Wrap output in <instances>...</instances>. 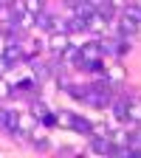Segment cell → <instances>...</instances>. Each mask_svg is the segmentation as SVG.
Listing matches in <instances>:
<instances>
[{
  "label": "cell",
  "instance_id": "7",
  "mask_svg": "<svg viewBox=\"0 0 141 158\" xmlns=\"http://www.w3.org/2000/svg\"><path fill=\"white\" fill-rule=\"evenodd\" d=\"M17 127L28 135L31 130H37V116H34L31 110H28V113H17Z\"/></svg>",
  "mask_w": 141,
  "mask_h": 158
},
{
  "label": "cell",
  "instance_id": "2",
  "mask_svg": "<svg viewBox=\"0 0 141 158\" xmlns=\"http://www.w3.org/2000/svg\"><path fill=\"white\" fill-rule=\"evenodd\" d=\"M124 124H141V96L127 93V122Z\"/></svg>",
  "mask_w": 141,
  "mask_h": 158
},
{
  "label": "cell",
  "instance_id": "3",
  "mask_svg": "<svg viewBox=\"0 0 141 158\" xmlns=\"http://www.w3.org/2000/svg\"><path fill=\"white\" fill-rule=\"evenodd\" d=\"M113 23V20H107L102 11H93L90 17H88V31L90 34H96V37H102V34H107V26Z\"/></svg>",
  "mask_w": 141,
  "mask_h": 158
},
{
  "label": "cell",
  "instance_id": "9",
  "mask_svg": "<svg viewBox=\"0 0 141 158\" xmlns=\"http://www.w3.org/2000/svg\"><path fill=\"white\" fill-rule=\"evenodd\" d=\"M71 127H73L76 133H85V135H90V122H88V118H82V116H76V113H73V122H71Z\"/></svg>",
  "mask_w": 141,
  "mask_h": 158
},
{
  "label": "cell",
  "instance_id": "11",
  "mask_svg": "<svg viewBox=\"0 0 141 158\" xmlns=\"http://www.w3.org/2000/svg\"><path fill=\"white\" fill-rule=\"evenodd\" d=\"M71 122H73V113H71V110H59V113H56V124L71 127Z\"/></svg>",
  "mask_w": 141,
  "mask_h": 158
},
{
  "label": "cell",
  "instance_id": "14",
  "mask_svg": "<svg viewBox=\"0 0 141 158\" xmlns=\"http://www.w3.org/2000/svg\"><path fill=\"white\" fill-rule=\"evenodd\" d=\"M59 152H65V155H76V152H82L79 147H59Z\"/></svg>",
  "mask_w": 141,
  "mask_h": 158
},
{
  "label": "cell",
  "instance_id": "8",
  "mask_svg": "<svg viewBox=\"0 0 141 158\" xmlns=\"http://www.w3.org/2000/svg\"><path fill=\"white\" fill-rule=\"evenodd\" d=\"M31 73H34V79H37V82H45V79L51 76V65L39 62V59H31Z\"/></svg>",
  "mask_w": 141,
  "mask_h": 158
},
{
  "label": "cell",
  "instance_id": "5",
  "mask_svg": "<svg viewBox=\"0 0 141 158\" xmlns=\"http://www.w3.org/2000/svg\"><path fill=\"white\" fill-rule=\"evenodd\" d=\"M113 144H110V135H90V152L96 155H110Z\"/></svg>",
  "mask_w": 141,
  "mask_h": 158
},
{
  "label": "cell",
  "instance_id": "12",
  "mask_svg": "<svg viewBox=\"0 0 141 158\" xmlns=\"http://www.w3.org/2000/svg\"><path fill=\"white\" fill-rule=\"evenodd\" d=\"M11 96V88H9V82L3 79V73H0V102H3V99H9Z\"/></svg>",
  "mask_w": 141,
  "mask_h": 158
},
{
  "label": "cell",
  "instance_id": "4",
  "mask_svg": "<svg viewBox=\"0 0 141 158\" xmlns=\"http://www.w3.org/2000/svg\"><path fill=\"white\" fill-rule=\"evenodd\" d=\"M107 107L113 110V118H116V122H127V93H124V96H118V99L113 96Z\"/></svg>",
  "mask_w": 141,
  "mask_h": 158
},
{
  "label": "cell",
  "instance_id": "6",
  "mask_svg": "<svg viewBox=\"0 0 141 158\" xmlns=\"http://www.w3.org/2000/svg\"><path fill=\"white\" fill-rule=\"evenodd\" d=\"M68 45H71V43H68V34H56V31H48V48H51L54 54H62Z\"/></svg>",
  "mask_w": 141,
  "mask_h": 158
},
{
  "label": "cell",
  "instance_id": "1",
  "mask_svg": "<svg viewBox=\"0 0 141 158\" xmlns=\"http://www.w3.org/2000/svg\"><path fill=\"white\" fill-rule=\"evenodd\" d=\"M105 76H107V82L113 85V90H118V88L127 82V71H124V65H122V62L107 65V68H105Z\"/></svg>",
  "mask_w": 141,
  "mask_h": 158
},
{
  "label": "cell",
  "instance_id": "10",
  "mask_svg": "<svg viewBox=\"0 0 141 158\" xmlns=\"http://www.w3.org/2000/svg\"><path fill=\"white\" fill-rule=\"evenodd\" d=\"M23 9L28 14H39V11H45V0H23Z\"/></svg>",
  "mask_w": 141,
  "mask_h": 158
},
{
  "label": "cell",
  "instance_id": "13",
  "mask_svg": "<svg viewBox=\"0 0 141 158\" xmlns=\"http://www.w3.org/2000/svg\"><path fill=\"white\" fill-rule=\"evenodd\" d=\"M107 3H110V6H113L116 11H122V9H124V6L130 3V0H107Z\"/></svg>",
  "mask_w": 141,
  "mask_h": 158
}]
</instances>
